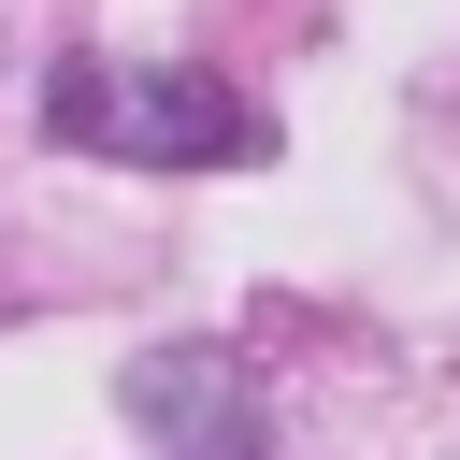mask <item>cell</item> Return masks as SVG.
Masks as SVG:
<instances>
[{"instance_id":"6da1fadb","label":"cell","mask_w":460,"mask_h":460,"mask_svg":"<svg viewBox=\"0 0 460 460\" xmlns=\"http://www.w3.org/2000/svg\"><path fill=\"white\" fill-rule=\"evenodd\" d=\"M43 115H58V144H101V158H158V172H216V158H259V115L230 101V72L72 58Z\"/></svg>"},{"instance_id":"7a4b0ae2","label":"cell","mask_w":460,"mask_h":460,"mask_svg":"<svg viewBox=\"0 0 460 460\" xmlns=\"http://www.w3.org/2000/svg\"><path fill=\"white\" fill-rule=\"evenodd\" d=\"M144 417L172 431V460H259V417H244V374L230 359H144Z\"/></svg>"}]
</instances>
